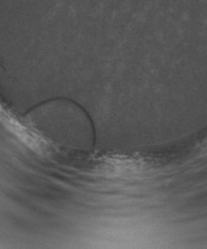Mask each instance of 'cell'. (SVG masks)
Masks as SVG:
<instances>
[{
	"instance_id": "1",
	"label": "cell",
	"mask_w": 207,
	"mask_h": 249,
	"mask_svg": "<svg viewBox=\"0 0 207 249\" xmlns=\"http://www.w3.org/2000/svg\"><path fill=\"white\" fill-rule=\"evenodd\" d=\"M28 119L44 140L61 153L81 155L94 147V124L85 110L73 101L45 102L29 113Z\"/></svg>"
}]
</instances>
